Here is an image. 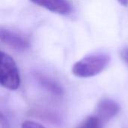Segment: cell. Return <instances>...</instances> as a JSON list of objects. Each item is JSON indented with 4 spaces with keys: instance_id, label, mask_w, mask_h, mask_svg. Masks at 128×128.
I'll return each instance as SVG.
<instances>
[{
    "instance_id": "cell-1",
    "label": "cell",
    "mask_w": 128,
    "mask_h": 128,
    "mask_svg": "<svg viewBox=\"0 0 128 128\" xmlns=\"http://www.w3.org/2000/svg\"><path fill=\"white\" fill-rule=\"evenodd\" d=\"M111 58L106 52H94L84 56L76 62L72 68L74 76L80 78H89L97 76L109 65Z\"/></svg>"
},
{
    "instance_id": "cell-2",
    "label": "cell",
    "mask_w": 128,
    "mask_h": 128,
    "mask_svg": "<svg viewBox=\"0 0 128 128\" xmlns=\"http://www.w3.org/2000/svg\"><path fill=\"white\" fill-rule=\"evenodd\" d=\"M21 82L20 74L16 63L8 53L1 52L0 63V84L10 91H15L20 88Z\"/></svg>"
},
{
    "instance_id": "cell-3",
    "label": "cell",
    "mask_w": 128,
    "mask_h": 128,
    "mask_svg": "<svg viewBox=\"0 0 128 128\" xmlns=\"http://www.w3.org/2000/svg\"><path fill=\"white\" fill-rule=\"evenodd\" d=\"M0 39L3 44L17 51L26 50L29 46L28 40L25 37L10 29L1 28Z\"/></svg>"
},
{
    "instance_id": "cell-4",
    "label": "cell",
    "mask_w": 128,
    "mask_h": 128,
    "mask_svg": "<svg viewBox=\"0 0 128 128\" xmlns=\"http://www.w3.org/2000/svg\"><path fill=\"white\" fill-rule=\"evenodd\" d=\"M119 110L120 106L117 102L110 98H104L98 104L96 116L104 124L115 117Z\"/></svg>"
},
{
    "instance_id": "cell-5",
    "label": "cell",
    "mask_w": 128,
    "mask_h": 128,
    "mask_svg": "<svg viewBox=\"0 0 128 128\" xmlns=\"http://www.w3.org/2000/svg\"><path fill=\"white\" fill-rule=\"evenodd\" d=\"M32 3L44 8L52 13L60 15H68L73 10V6L68 1L51 0V1H32Z\"/></svg>"
},
{
    "instance_id": "cell-6",
    "label": "cell",
    "mask_w": 128,
    "mask_h": 128,
    "mask_svg": "<svg viewBox=\"0 0 128 128\" xmlns=\"http://www.w3.org/2000/svg\"><path fill=\"white\" fill-rule=\"evenodd\" d=\"M38 78L41 86L47 91L57 95H61L63 93V89L61 88V86H59V85L53 80L44 76H40Z\"/></svg>"
},
{
    "instance_id": "cell-7",
    "label": "cell",
    "mask_w": 128,
    "mask_h": 128,
    "mask_svg": "<svg viewBox=\"0 0 128 128\" xmlns=\"http://www.w3.org/2000/svg\"><path fill=\"white\" fill-rule=\"evenodd\" d=\"M102 124L96 116H92L83 120L76 128H102Z\"/></svg>"
},
{
    "instance_id": "cell-8",
    "label": "cell",
    "mask_w": 128,
    "mask_h": 128,
    "mask_svg": "<svg viewBox=\"0 0 128 128\" xmlns=\"http://www.w3.org/2000/svg\"><path fill=\"white\" fill-rule=\"evenodd\" d=\"M21 128H46L42 124L32 122V121H26L22 123Z\"/></svg>"
},
{
    "instance_id": "cell-9",
    "label": "cell",
    "mask_w": 128,
    "mask_h": 128,
    "mask_svg": "<svg viewBox=\"0 0 128 128\" xmlns=\"http://www.w3.org/2000/svg\"><path fill=\"white\" fill-rule=\"evenodd\" d=\"M121 56H122V58L128 63V48H125L122 50Z\"/></svg>"
},
{
    "instance_id": "cell-10",
    "label": "cell",
    "mask_w": 128,
    "mask_h": 128,
    "mask_svg": "<svg viewBox=\"0 0 128 128\" xmlns=\"http://www.w3.org/2000/svg\"><path fill=\"white\" fill-rule=\"evenodd\" d=\"M118 3L122 4L123 6H128V0H123V1H118Z\"/></svg>"
}]
</instances>
